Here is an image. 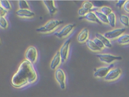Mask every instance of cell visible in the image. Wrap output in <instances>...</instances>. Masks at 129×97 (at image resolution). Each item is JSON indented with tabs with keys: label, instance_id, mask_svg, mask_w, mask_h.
<instances>
[{
	"label": "cell",
	"instance_id": "obj_1",
	"mask_svg": "<svg viewBox=\"0 0 129 97\" xmlns=\"http://www.w3.org/2000/svg\"><path fill=\"white\" fill-rule=\"evenodd\" d=\"M38 75L34 65L26 60L20 63L18 69L11 79V83L15 88H23L35 83Z\"/></svg>",
	"mask_w": 129,
	"mask_h": 97
},
{
	"label": "cell",
	"instance_id": "obj_2",
	"mask_svg": "<svg viewBox=\"0 0 129 97\" xmlns=\"http://www.w3.org/2000/svg\"><path fill=\"white\" fill-rule=\"evenodd\" d=\"M63 23V21L59 20H50L45 25L37 28L36 31L41 34H49L52 33L57 29V28Z\"/></svg>",
	"mask_w": 129,
	"mask_h": 97
},
{
	"label": "cell",
	"instance_id": "obj_3",
	"mask_svg": "<svg viewBox=\"0 0 129 97\" xmlns=\"http://www.w3.org/2000/svg\"><path fill=\"white\" fill-rule=\"evenodd\" d=\"M75 27H76L75 23H69L67 25L64 26L63 28H61L60 31H56L54 35L56 37H58L60 40L65 39L73 32Z\"/></svg>",
	"mask_w": 129,
	"mask_h": 97
},
{
	"label": "cell",
	"instance_id": "obj_4",
	"mask_svg": "<svg viewBox=\"0 0 129 97\" xmlns=\"http://www.w3.org/2000/svg\"><path fill=\"white\" fill-rule=\"evenodd\" d=\"M96 57L100 60V61L106 64H112L117 61H121L122 58L121 56L114 55L109 53H98Z\"/></svg>",
	"mask_w": 129,
	"mask_h": 97
},
{
	"label": "cell",
	"instance_id": "obj_5",
	"mask_svg": "<svg viewBox=\"0 0 129 97\" xmlns=\"http://www.w3.org/2000/svg\"><path fill=\"white\" fill-rule=\"evenodd\" d=\"M38 50L34 46L28 47L25 53V60L33 65L35 64L38 60Z\"/></svg>",
	"mask_w": 129,
	"mask_h": 97
},
{
	"label": "cell",
	"instance_id": "obj_6",
	"mask_svg": "<svg viewBox=\"0 0 129 97\" xmlns=\"http://www.w3.org/2000/svg\"><path fill=\"white\" fill-rule=\"evenodd\" d=\"M55 79L59 85L62 90H65L67 88V75L62 69H57L55 71Z\"/></svg>",
	"mask_w": 129,
	"mask_h": 97
},
{
	"label": "cell",
	"instance_id": "obj_7",
	"mask_svg": "<svg viewBox=\"0 0 129 97\" xmlns=\"http://www.w3.org/2000/svg\"><path fill=\"white\" fill-rule=\"evenodd\" d=\"M70 45H71V40L68 39L63 43L61 48L59 50L62 63H64L68 60L69 53H70Z\"/></svg>",
	"mask_w": 129,
	"mask_h": 97
},
{
	"label": "cell",
	"instance_id": "obj_8",
	"mask_svg": "<svg viewBox=\"0 0 129 97\" xmlns=\"http://www.w3.org/2000/svg\"><path fill=\"white\" fill-rule=\"evenodd\" d=\"M125 31H126L125 28H117L105 32L104 34V36L109 40H117L121 35L125 34Z\"/></svg>",
	"mask_w": 129,
	"mask_h": 97
},
{
	"label": "cell",
	"instance_id": "obj_9",
	"mask_svg": "<svg viewBox=\"0 0 129 97\" xmlns=\"http://www.w3.org/2000/svg\"><path fill=\"white\" fill-rule=\"evenodd\" d=\"M115 67V64L112 63L105 67H101L99 68H96L94 70L93 72V75L96 78H100V79H104L105 77L107 76V75L109 73V72Z\"/></svg>",
	"mask_w": 129,
	"mask_h": 97
},
{
	"label": "cell",
	"instance_id": "obj_10",
	"mask_svg": "<svg viewBox=\"0 0 129 97\" xmlns=\"http://www.w3.org/2000/svg\"><path fill=\"white\" fill-rule=\"evenodd\" d=\"M122 69L119 67H114L109 72L107 76L104 78V80L107 82H113L119 79L122 75Z\"/></svg>",
	"mask_w": 129,
	"mask_h": 97
},
{
	"label": "cell",
	"instance_id": "obj_11",
	"mask_svg": "<svg viewBox=\"0 0 129 97\" xmlns=\"http://www.w3.org/2000/svg\"><path fill=\"white\" fill-rule=\"evenodd\" d=\"M62 63V61H61V55H60V52L59 50L57 51L55 53V54L53 56V58H52L51 61H50V67L52 70H56L57 69H58V67H60Z\"/></svg>",
	"mask_w": 129,
	"mask_h": 97
},
{
	"label": "cell",
	"instance_id": "obj_12",
	"mask_svg": "<svg viewBox=\"0 0 129 97\" xmlns=\"http://www.w3.org/2000/svg\"><path fill=\"white\" fill-rule=\"evenodd\" d=\"M16 15L20 18H33L35 17V13L31 10H18Z\"/></svg>",
	"mask_w": 129,
	"mask_h": 97
},
{
	"label": "cell",
	"instance_id": "obj_13",
	"mask_svg": "<svg viewBox=\"0 0 129 97\" xmlns=\"http://www.w3.org/2000/svg\"><path fill=\"white\" fill-rule=\"evenodd\" d=\"M43 4L48 10V13L50 15H54L58 12V7L55 6L54 1H44Z\"/></svg>",
	"mask_w": 129,
	"mask_h": 97
},
{
	"label": "cell",
	"instance_id": "obj_14",
	"mask_svg": "<svg viewBox=\"0 0 129 97\" xmlns=\"http://www.w3.org/2000/svg\"><path fill=\"white\" fill-rule=\"evenodd\" d=\"M90 32L87 28H83L77 35V41L80 43H85L89 40Z\"/></svg>",
	"mask_w": 129,
	"mask_h": 97
},
{
	"label": "cell",
	"instance_id": "obj_15",
	"mask_svg": "<svg viewBox=\"0 0 129 97\" xmlns=\"http://www.w3.org/2000/svg\"><path fill=\"white\" fill-rule=\"evenodd\" d=\"M95 37H96L97 39H99L100 41L102 42V43H103V45H104L105 48H111L112 47V44L111 41L109 40H108L107 37H105L104 36V35L97 32V33H95Z\"/></svg>",
	"mask_w": 129,
	"mask_h": 97
},
{
	"label": "cell",
	"instance_id": "obj_16",
	"mask_svg": "<svg viewBox=\"0 0 129 97\" xmlns=\"http://www.w3.org/2000/svg\"><path fill=\"white\" fill-rule=\"evenodd\" d=\"M80 19H85L88 22L90 23H94L97 24H101V22L99 21V19L97 18L95 14L93 12H90L88 13H87L84 17L80 18Z\"/></svg>",
	"mask_w": 129,
	"mask_h": 97
},
{
	"label": "cell",
	"instance_id": "obj_17",
	"mask_svg": "<svg viewBox=\"0 0 129 97\" xmlns=\"http://www.w3.org/2000/svg\"><path fill=\"white\" fill-rule=\"evenodd\" d=\"M95 14L97 18L99 19V21L101 22V23L103 24H106V25H109V23H108V18H107V16L105 15L104 14H103L99 11V10H95V12H93Z\"/></svg>",
	"mask_w": 129,
	"mask_h": 97
},
{
	"label": "cell",
	"instance_id": "obj_18",
	"mask_svg": "<svg viewBox=\"0 0 129 97\" xmlns=\"http://www.w3.org/2000/svg\"><path fill=\"white\" fill-rule=\"evenodd\" d=\"M82 8L87 11V13H90V12H95V10H98L99 9L95 8L93 6V5L92 4L91 2H88V1H86L83 4H82Z\"/></svg>",
	"mask_w": 129,
	"mask_h": 97
},
{
	"label": "cell",
	"instance_id": "obj_19",
	"mask_svg": "<svg viewBox=\"0 0 129 97\" xmlns=\"http://www.w3.org/2000/svg\"><path fill=\"white\" fill-rule=\"evenodd\" d=\"M86 43V45L87 47L90 49L91 51L93 52H95V53H99V52H102V50L99 48L95 43L93 42V41L92 40H88V41L85 42Z\"/></svg>",
	"mask_w": 129,
	"mask_h": 97
},
{
	"label": "cell",
	"instance_id": "obj_20",
	"mask_svg": "<svg viewBox=\"0 0 129 97\" xmlns=\"http://www.w3.org/2000/svg\"><path fill=\"white\" fill-rule=\"evenodd\" d=\"M117 42L121 45H126L129 44V34H123L117 40Z\"/></svg>",
	"mask_w": 129,
	"mask_h": 97
},
{
	"label": "cell",
	"instance_id": "obj_21",
	"mask_svg": "<svg viewBox=\"0 0 129 97\" xmlns=\"http://www.w3.org/2000/svg\"><path fill=\"white\" fill-rule=\"evenodd\" d=\"M109 25L112 28H115L116 26V22H117V17L115 13L113 12L107 16Z\"/></svg>",
	"mask_w": 129,
	"mask_h": 97
},
{
	"label": "cell",
	"instance_id": "obj_22",
	"mask_svg": "<svg viewBox=\"0 0 129 97\" xmlns=\"http://www.w3.org/2000/svg\"><path fill=\"white\" fill-rule=\"evenodd\" d=\"M119 21H120V23L124 26V28L129 27V17L128 15L122 14L120 16Z\"/></svg>",
	"mask_w": 129,
	"mask_h": 97
},
{
	"label": "cell",
	"instance_id": "obj_23",
	"mask_svg": "<svg viewBox=\"0 0 129 97\" xmlns=\"http://www.w3.org/2000/svg\"><path fill=\"white\" fill-rule=\"evenodd\" d=\"M18 10H30V6L26 1H18Z\"/></svg>",
	"mask_w": 129,
	"mask_h": 97
},
{
	"label": "cell",
	"instance_id": "obj_24",
	"mask_svg": "<svg viewBox=\"0 0 129 97\" xmlns=\"http://www.w3.org/2000/svg\"><path fill=\"white\" fill-rule=\"evenodd\" d=\"M99 11L102 13L103 14H104L105 15H107V16H108L109 15L112 13H113V11H112V9L109 6H106V5H104V6H103L102 7H101L100 9H99Z\"/></svg>",
	"mask_w": 129,
	"mask_h": 97
},
{
	"label": "cell",
	"instance_id": "obj_25",
	"mask_svg": "<svg viewBox=\"0 0 129 97\" xmlns=\"http://www.w3.org/2000/svg\"><path fill=\"white\" fill-rule=\"evenodd\" d=\"M1 7H3L5 10H6L7 11H10L12 10V5L11 3L7 1V0H5V1H1Z\"/></svg>",
	"mask_w": 129,
	"mask_h": 97
},
{
	"label": "cell",
	"instance_id": "obj_26",
	"mask_svg": "<svg viewBox=\"0 0 129 97\" xmlns=\"http://www.w3.org/2000/svg\"><path fill=\"white\" fill-rule=\"evenodd\" d=\"M9 26V22L6 18H0V28L2 29H7Z\"/></svg>",
	"mask_w": 129,
	"mask_h": 97
},
{
	"label": "cell",
	"instance_id": "obj_27",
	"mask_svg": "<svg viewBox=\"0 0 129 97\" xmlns=\"http://www.w3.org/2000/svg\"><path fill=\"white\" fill-rule=\"evenodd\" d=\"M92 40L93 41V42H94L95 45H97V46H98L99 48L101 49V50H103L104 49H105V47H104V45H103V43H102V42L100 41L99 39H97L96 37H94V38H93Z\"/></svg>",
	"mask_w": 129,
	"mask_h": 97
},
{
	"label": "cell",
	"instance_id": "obj_28",
	"mask_svg": "<svg viewBox=\"0 0 129 97\" xmlns=\"http://www.w3.org/2000/svg\"><path fill=\"white\" fill-rule=\"evenodd\" d=\"M8 14V11L5 10L3 7H0V18H6Z\"/></svg>",
	"mask_w": 129,
	"mask_h": 97
},
{
	"label": "cell",
	"instance_id": "obj_29",
	"mask_svg": "<svg viewBox=\"0 0 129 97\" xmlns=\"http://www.w3.org/2000/svg\"><path fill=\"white\" fill-rule=\"evenodd\" d=\"M125 2V0H119L117 2H116V7L119 8V9H122Z\"/></svg>",
	"mask_w": 129,
	"mask_h": 97
},
{
	"label": "cell",
	"instance_id": "obj_30",
	"mask_svg": "<svg viewBox=\"0 0 129 97\" xmlns=\"http://www.w3.org/2000/svg\"><path fill=\"white\" fill-rule=\"evenodd\" d=\"M123 10L126 13L129 14V0L128 1H125L124 5H123V7H122Z\"/></svg>",
	"mask_w": 129,
	"mask_h": 97
},
{
	"label": "cell",
	"instance_id": "obj_31",
	"mask_svg": "<svg viewBox=\"0 0 129 97\" xmlns=\"http://www.w3.org/2000/svg\"><path fill=\"white\" fill-rule=\"evenodd\" d=\"M0 7H1V1H0Z\"/></svg>",
	"mask_w": 129,
	"mask_h": 97
},
{
	"label": "cell",
	"instance_id": "obj_32",
	"mask_svg": "<svg viewBox=\"0 0 129 97\" xmlns=\"http://www.w3.org/2000/svg\"><path fill=\"white\" fill-rule=\"evenodd\" d=\"M0 45H1V40H0Z\"/></svg>",
	"mask_w": 129,
	"mask_h": 97
}]
</instances>
